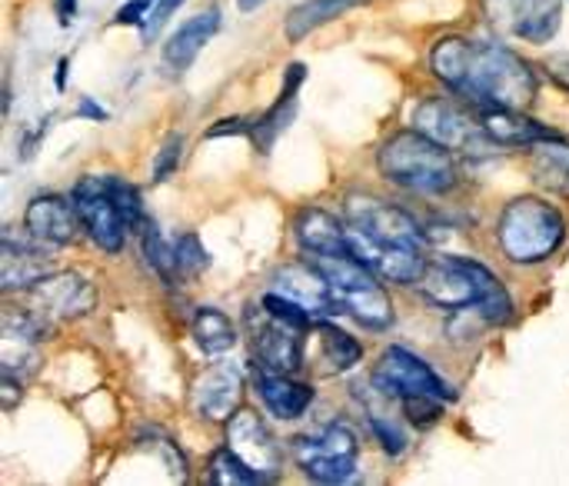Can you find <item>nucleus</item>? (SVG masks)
Wrapping results in <instances>:
<instances>
[{
  "instance_id": "1",
  "label": "nucleus",
  "mask_w": 569,
  "mask_h": 486,
  "mask_svg": "<svg viewBox=\"0 0 569 486\" xmlns=\"http://www.w3.org/2000/svg\"><path fill=\"white\" fill-rule=\"evenodd\" d=\"M430 70L450 93L477 110H527L537 100L533 67L503 43L443 37L430 50Z\"/></svg>"
},
{
  "instance_id": "2",
  "label": "nucleus",
  "mask_w": 569,
  "mask_h": 486,
  "mask_svg": "<svg viewBox=\"0 0 569 486\" xmlns=\"http://www.w3.org/2000/svg\"><path fill=\"white\" fill-rule=\"evenodd\" d=\"M377 163H380V173L393 187L420 194V197H440V194L453 190V184H457L453 150H447L443 143H437L433 137H427L417 127L393 133L380 147Z\"/></svg>"
},
{
  "instance_id": "3",
  "label": "nucleus",
  "mask_w": 569,
  "mask_h": 486,
  "mask_svg": "<svg viewBox=\"0 0 569 486\" xmlns=\"http://www.w3.org/2000/svg\"><path fill=\"white\" fill-rule=\"evenodd\" d=\"M563 237H567L563 214L540 197H520V200L507 204V210L500 214V224H497V244H500L503 257L520 267L543 264L547 257H553L560 250Z\"/></svg>"
},
{
  "instance_id": "4",
  "label": "nucleus",
  "mask_w": 569,
  "mask_h": 486,
  "mask_svg": "<svg viewBox=\"0 0 569 486\" xmlns=\"http://www.w3.org/2000/svg\"><path fill=\"white\" fill-rule=\"evenodd\" d=\"M337 290L343 314H350L367 330H387L393 324V300L383 280L353 254L343 257H310Z\"/></svg>"
},
{
  "instance_id": "5",
  "label": "nucleus",
  "mask_w": 569,
  "mask_h": 486,
  "mask_svg": "<svg viewBox=\"0 0 569 486\" xmlns=\"http://www.w3.org/2000/svg\"><path fill=\"white\" fill-rule=\"evenodd\" d=\"M413 127L423 130L427 137H433L437 143H443L453 153H467V157H487L493 150H500V143L487 133L483 120L477 110L463 107L460 100L450 97H430L413 110Z\"/></svg>"
},
{
  "instance_id": "6",
  "label": "nucleus",
  "mask_w": 569,
  "mask_h": 486,
  "mask_svg": "<svg viewBox=\"0 0 569 486\" xmlns=\"http://www.w3.org/2000/svg\"><path fill=\"white\" fill-rule=\"evenodd\" d=\"M357 434L333 420L293 440V457L313 484H350L357 477Z\"/></svg>"
},
{
  "instance_id": "7",
  "label": "nucleus",
  "mask_w": 569,
  "mask_h": 486,
  "mask_svg": "<svg viewBox=\"0 0 569 486\" xmlns=\"http://www.w3.org/2000/svg\"><path fill=\"white\" fill-rule=\"evenodd\" d=\"M93 307H97V290L87 277L73 270H53L50 277H43L37 287L27 290L23 310H30L47 327H57L93 314Z\"/></svg>"
},
{
  "instance_id": "8",
  "label": "nucleus",
  "mask_w": 569,
  "mask_h": 486,
  "mask_svg": "<svg viewBox=\"0 0 569 486\" xmlns=\"http://www.w3.org/2000/svg\"><path fill=\"white\" fill-rule=\"evenodd\" d=\"M73 204H77V214H80L87 237L103 254H120L130 227L117 207V197L110 190V177H80L73 187Z\"/></svg>"
},
{
  "instance_id": "9",
  "label": "nucleus",
  "mask_w": 569,
  "mask_h": 486,
  "mask_svg": "<svg viewBox=\"0 0 569 486\" xmlns=\"http://www.w3.org/2000/svg\"><path fill=\"white\" fill-rule=\"evenodd\" d=\"M373 387L390 400H403L410 394H430L440 400H453V390L447 387V380L423 357H417L407 347L383 350V357L373 367Z\"/></svg>"
},
{
  "instance_id": "10",
  "label": "nucleus",
  "mask_w": 569,
  "mask_h": 486,
  "mask_svg": "<svg viewBox=\"0 0 569 486\" xmlns=\"http://www.w3.org/2000/svg\"><path fill=\"white\" fill-rule=\"evenodd\" d=\"M483 17L507 37L550 43L563 23V0H480Z\"/></svg>"
},
{
  "instance_id": "11",
  "label": "nucleus",
  "mask_w": 569,
  "mask_h": 486,
  "mask_svg": "<svg viewBox=\"0 0 569 486\" xmlns=\"http://www.w3.org/2000/svg\"><path fill=\"white\" fill-rule=\"evenodd\" d=\"M247 334L260 367L293 374L303 364V327L270 314L267 307L247 310Z\"/></svg>"
},
{
  "instance_id": "12",
  "label": "nucleus",
  "mask_w": 569,
  "mask_h": 486,
  "mask_svg": "<svg viewBox=\"0 0 569 486\" xmlns=\"http://www.w3.org/2000/svg\"><path fill=\"white\" fill-rule=\"evenodd\" d=\"M347 237H350V254L357 260H363L383 284H420V277L427 270V257L420 247L380 240L350 224H347Z\"/></svg>"
},
{
  "instance_id": "13",
  "label": "nucleus",
  "mask_w": 569,
  "mask_h": 486,
  "mask_svg": "<svg viewBox=\"0 0 569 486\" xmlns=\"http://www.w3.org/2000/svg\"><path fill=\"white\" fill-rule=\"evenodd\" d=\"M53 327L37 320L30 310H7L0 317V370L20 380L40 370V340H47Z\"/></svg>"
},
{
  "instance_id": "14",
  "label": "nucleus",
  "mask_w": 569,
  "mask_h": 486,
  "mask_svg": "<svg viewBox=\"0 0 569 486\" xmlns=\"http://www.w3.org/2000/svg\"><path fill=\"white\" fill-rule=\"evenodd\" d=\"M347 224L370 234V237H380V240L423 247L420 224L407 210H400L397 204H387V200L370 197V194H350L347 197Z\"/></svg>"
},
{
  "instance_id": "15",
  "label": "nucleus",
  "mask_w": 569,
  "mask_h": 486,
  "mask_svg": "<svg viewBox=\"0 0 569 486\" xmlns=\"http://www.w3.org/2000/svg\"><path fill=\"white\" fill-rule=\"evenodd\" d=\"M420 290L443 310L477 307V270L470 257H433L420 277Z\"/></svg>"
},
{
  "instance_id": "16",
  "label": "nucleus",
  "mask_w": 569,
  "mask_h": 486,
  "mask_svg": "<svg viewBox=\"0 0 569 486\" xmlns=\"http://www.w3.org/2000/svg\"><path fill=\"white\" fill-rule=\"evenodd\" d=\"M243 367L233 364V360H220V364H210L197 384H193V410L210 420V424H227L237 410H240V400H243Z\"/></svg>"
},
{
  "instance_id": "17",
  "label": "nucleus",
  "mask_w": 569,
  "mask_h": 486,
  "mask_svg": "<svg viewBox=\"0 0 569 486\" xmlns=\"http://www.w3.org/2000/svg\"><path fill=\"white\" fill-rule=\"evenodd\" d=\"M227 447L250 464L263 480H277L280 467H283V454L280 444L273 440V434L263 427V420L250 410H237L227 420Z\"/></svg>"
},
{
  "instance_id": "18",
  "label": "nucleus",
  "mask_w": 569,
  "mask_h": 486,
  "mask_svg": "<svg viewBox=\"0 0 569 486\" xmlns=\"http://www.w3.org/2000/svg\"><path fill=\"white\" fill-rule=\"evenodd\" d=\"M273 290H280L283 297L297 300L313 317H337V314H343L333 284L327 280V274L313 260L310 264L307 260H297V264L280 267L273 274Z\"/></svg>"
},
{
  "instance_id": "19",
  "label": "nucleus",
  "mask_w": 569,
  "mask_h": 486,
  "mask_svg": "<svg viewBox=\"0 0 569 486\" xmlns=\"http://www.w3.org/2000/svg\"><path fill=\"white\" fill-rule=\"evenodd\" d=\"M80 214H77V204L73 197H60V194H40L27 204L23 210V230L47 244V247H67L77 240L80 234Z\"/></svg>"
},
{
  "instance_id": "20",
  "label": "nucleus",
  "mask_w": 569,
  "mask_h": 486,
  "mask_svg": "<svg viewBox=\"0 0 569 486\" xmlns=\"http://www.w3.org/2000/svg\"><path fill=\"white\" fill-rule=\"evenodd\" d=\"M57 267H53V257L47 254V244L33 240L30 234L23 240H17L13 234L3 237V247H0V287L10 294V290H30L37 287L43 277H50Z\"/></svg>"
},
{
  "instance_id": "21",
  "label": "nucleus",
  "mask_w": 569,
  "mask_h": 486,
  "mask_svg": "<svg viewBox=\"0 0 569 486\" xmlns=\"http://www.w3.org/2000/svg\"><path fill=\"white\" fill-rule=\"evenodd\" d=\"M293 237L300 244L303 254L310 257H343L350 254V237H347V227L320 210V207H303L293 220Z\"/></svg>"
},
{
  "instance_id": "22",
  "label": "nucleus",
  "mask_w": 569,
  "mask_h": 486,
  "mask_svg": "<svg viewBox=\"0 0 569 486\" xmlns=\"http://www.w3.org/2000/svg\"><path fill=\"white\" fill-rule=\"evenodd\" d=\"M220 23H223V17H220L217 7H207V10L193 13V17H190L187 23H180V27L170 33V40L163 43V60H167L173 70H187V67L200 57V50L220 33Z\"/></svg>"
},
{
  "instance_id": "23",
  "label": "nucleus",
  "mask_w": 569,
  "mask_h": 486,
  "mask_svg": "<svg viewBox=\"0 0 569 486\" xmlns=\"http://www.w3.org/2000/svg\"><path fill=\"white\" fill-rule=\"evenodd\" d=\"M257 394L277 420H297L313 404V390L307 384L293 380L290 374L267 370V367H260V374H257Z\"/></svg>"
},
{
  "instance_id": "24",
  "label": "nucleus",
  "mask_w": 569,
  "mask_h": 486,
  "mask_svg": "<svg viewBox=\"0 0 569 486\" xmlns=\"http://www.w3.org/2000/svg\"><path fill=\"white\" fill-rule=\"evenodd\" d=\"M303 80H307V67H303V63H290L277 103L257 120V127H253V133H250L260 153H270V147L277 143V137L293 123V117H297V90H300Z\"/></svg>"
},
{
  "instance_id": "25",
  "label": "nucleus",
  "mask_w": 569,
  "mask_h": 486,
  "mask_svg": "<svg viewBox=\"0 0 569 486\" xmlns=\"http://www.w3.org/2000/svg\"><path fill=\"white\" fill-rule=\"evenodd\" d=\"M530 177L547 194L569 200V140H563L560 133L537 140L530 147Z\"/></svg>"
},
{
  "instance_id": "26",
  "label": "nucleus",
  "mask_w": 569,
  "mask_h": 486,
  "mask_svg": "<svg viewBox=\"0 0 569 486\" xmlns=\"http://www.w3.org/2000/svg\"><path fill=\"white\" fill-rule=\"evenodd\" d=\"M477 110V107H473ZM487 133L500 143V147H533L537 140L557 137L553 130H547L543 123L530 120L523 110H510V107H493V110H477Z\"/></svg>"
},
{
  "instance_id": "27",
  "label": "nucleus",
  "mask_w": 569,
  "mask_h": 486,
  "mask_svg": "<svg viewBox=\"0 0 569 486\" xmlns=\"http://www.w3.org/2000/svg\"><path fill=\"white\" fill-rule=\"evenodd\" d=\"M367 0H303L297 3L290 13H287V23H283V33L290 43H300L303 37H310L317 27L323 23H333L337 17H343L347 10L360 7Z\"/></svg>"
},
{
  "instance_id": "28",
  "label": "nucleus",
  "mask_w": 569,
  "mask_h": 486,
  "mask_svg": "<svg viewBox=\"0 0 569 486\" xmlns=\"http://www.w3.org/2000/svg\"><path fill=\"white\" fill-rule=\"evenodd\" d=\"M193 340L207 357H223L237 347V327L233 320L217 310V307H197L193 320H190Z\"/></svg>"
},
{
  "instance_id": "29",
  "label": "nucleus",
  "mask_w": 569,
  "mask_h": 486,
  "mask_svg": "<svg viewBox=\"0 0 569 486\" xmlns=\"http://www.w3.org/2000/svg\"><path fill=\"white\" fill-rule=\"evenodd\" d=\"M473 270H477V314L493 327L507 324L513 317V297L507 294V287L497 280V274L487 264L473 260Z\"/></svg>"
},
{
  "instance_id": "30",
  "label": "nucleus",
  "mask_w": 569,
  "mask_h": 486,
  "mask_svg": "<svg viewBox=\"0 0 569 486\" xmlns=\"http://www.w3.org/2000/svg\"><path fill=\"white\" fill-rule=\"evenodd\" d=\"M320 350L333 374H347L363 360V347L350 334H343L340 327H333L327 320H320Z\"/></svg>"
},
{
  "instance_id": "31",
  "label": "nucleus",
  "mask_w": 569,
  "mask_h": 486,
  "mask_svg": "<svg viewBox=\"0 0 569 486\" xmlns=\"http://www.w3.org/2000/svg\"><path fill=\"white\" fill-rule=\"evenodd\" d=\"M140 237H143V257H147V264H150V270L157 274V277H163L167 284H173L177 277H180V270H177V250H173V244H167V237L150 224V220H143V230H140Z\"/></svg>"
},
{
  "instance_id": "32",
  "label": "nucleus",
  "mask_w": 569,
  "mask_h": 486,
  "mask_svg": "<svg viewBox=\"0 0 569 486\" xmlns=\"http://www.w3.org/2000/svg\"><path fill=\"white\" fill-rule=\"evenodd\" d=\"M210 484L217 486H260L267 484L250 464H243L230 447L217 450L210 457Z\"/></svg>"
},
{
  "instance_id": "33",
  "label": "nucleus",
  "mask_w": 569,
  "mask_h": 486,
  "mask_svg": "<svg viewBox=\"0 0 569 486\" xmlns=\"http://www.w3.org/2000/svg\"><path fill=\"white\" fill-rule=\"evenodd\" d=\"M443 404H447V400L430 397V394H410V397H403V400H400V407H403V420H407L410 427H417V430H427V427L440 424V417H443Z\"/></svg>"
},
{
  "instance_id": "34",
  "label": "nucleus",
  "mask_w": 569,
  "mask_h": 486,
  "mask_svg": "<svg viewBox=\"0 0 569 486\" xmlns=\"http://www.w3.org/2000/svg\"><path fill=\"white\" fill-rule=\"evenodd\" d=\"M173 250H177V270H180V277H197V274H203L210 267V257H207V250H203V244H200L197 234L177 237Z\"/></svg>"
},
{
  "instance_id": "35",
  "label": "nucleus",
  "mask_w": 569,
  "mask_h": 486,
  "mask_svg": "<svg viewBox=\"0 0 569 486\" xmlns=\"http://www.w3.org/2000/svg\"><path fill=\"white\" fill-rule=\"evenodd\" d=\"M110 190L117 197V207L127 220V227H140L143 224V204H140V190L133 184H127L123 177H110Z\"/></svg>"
},
{
  "instance_id": "36",
  "label": "nucleus",
  "mask_w": 569,
  "mask_h": 486,
  "mask_svg": "<svg viewBox=\"0 0 569 486\" xmlns=\"http://www.w3.org/2000/svg\"><path fill=\"white\" fill-rule=\"evenodd\" d=\"M260 307H267L270 314H277V317H283V320H290V324H297V327H303V330H310V324H313V314H310L307 307H300L297 300L283 297L280 290L263 294Z\"/></svg>"
},
{
  "instance_id": "37",
  "label": "nucleus",
  "mask_w": 569,
  "mask_h": 486,
  "mask_svg": "<svg viewBox=\"0 0 569 486\" xmlns=\"http://www.w3.org/2000/svg\"><path fill=\"white\" fill-rule=\"evenodd\" d=\"M370 430H373V437L380 440V447H383L390 457H403V454H407L410 440H407V434H403L400 420H390V417H370Z\"/></svg>"
},
{
  "instance_id": "38",
  "label": "nucleus",
  "mask_w": 569,
  "mask_h": 486,
  "mask_svg": "<svg viewBox=\"0 0 569 486\" xmlns=\"http://www.w3.org/2000/svg\"><path fill=\"white\" fill-rule=\"evenodd\" d=\"M183 147H187V140L180 137V133H170L163 143H160V150H157V157H153V170H150V177L160 184V180H167L173 170H177V163H180V157H183Z\"/></svg>"
},
{
  "instance_id": "39",
  "label": "nucleus",
  "mask_w": 569,
  "mask_h": 486,
  "mask_svg": "<svg viewBox=\"0 0 569 486\" xmlns=\"http://www.w3.org/2000/svg\"><path fill=\"white\" fill-rule=\"evenodd\" d=\"M180 3H183V0H157V3H153V10H150V17L143 20V37H147V40H153V37L160 33V27H163L177 10H180Z\"/></svg>"
},
{
  "instance_id": "40",
  "label": "nucleus",
  "mask_w": 569,
  "mask_h": 486,
  "mask_svg": "<svg viewBox=\"0 0 569 486\" xmlns=\"http://www.w3.org/2000/svg\"><path fill=\"white\" fill-rule=\"evenodd\" d=\"M153 3H157V0H127V3L117 10V17H113V20H117L120 27H130V23L143 27V20L150 17Z\"/></svg>"
},
{
  "instance_id": "41",
  "label": "nucleus",
  "mask_w": 569,
  "mask_h": 486,
  "mask_svg": "<svg viewBox=\"0 0 569 486\" xmlns=\"http://www.w3.org/2000/svg\"><path fill=\"white\" fill-rule=\"evenodd\" d=\"M20 377H13V374H3L0 370V407L3 410H13L17 404H20V397H23V390H20Z\"/></svg>"
},
{
  "instance_id": "42",
  "label": "nucleus",
  "mask_w": 569,
  "mask_h": 486,
  "mask_svg": "<svg viewBox=\"0 0 569 486\" xmlns=\"http://www.w3.org/2000/svg\"><path fill=\"white\" fill-rule=\"evenodd\" d=\"M253 120H247V117H230V120H220V123H213L210 130H207V137L213 140V137H227V133H253Z\"/></svg>"
},
{
  "instance_id": "43",
  "label": "nucleus",
  "mask_w": 569,
  "mask_h": 486,
  "mask_svg": "<svg viewBox=\"0 0 569 486\" xmlns=\"http://www.w3.org/2000/svg\"><path fill=\"white\" fill-rule=\"evenodd\" d=\"M543 70L553 77V83H560L563 90L569 93V53H557L543 63Z\"/></svg>"
},
{
  "instance_id": "44",
  "label": "nucleus",
  "mask_w": 569,
  "mask_h": 486,
  "mask_svg": "<svg viewBox=\"0 0 569 486\" xmlns=\"http://www.w3.org/2000/svg\"><path fill=\"white\" fill-rule=\"evenodd\" d=\"M80 117H90V120H107V110H100L90 97H80V107H77Z\"/></svg>"
},
{
  "instance_id": "45",
  "label": "nucleus",
  "mask_w": 569,
  "mask_h": 486,
  "mask_svg": "<svg viewBox=\"0 0 569 486\" xmlns=\"http://www.w3.org/2000/svg\"><path fill=\"white\" fill-rule=\"evenodd\" d=\"M70 17H73V0H60V23L67 27Z\"/></svg>"
},
{
  "instance_id": "46",
  "label": "nucleus",
  "mask_w": 569,
  "mask_h": 486,
  "mask_svg": "<svg viewBox=\"0 0 569 486\" xmlns=\"http://www.w3.org/2000/svg\"><path fill=\"white\" fill-rule=\"evenodd\" d=\"M63 83H67V57H60V63H57V87L63 90Z\"/></svg>"
},
{
  "instance_id": "47",
  "label": "nucleus",
  "mask_w": 569,
  "mask_h": 486,
  "mask_svg": "<svg viewBox=\"0 0 569 486\" xmlns=\"http://www.w3.org/2000/svg\"><path fill=\"white\" fill-rule=\"evenodd\" d=\"M260 3H263V0H237V7H240L243 13H250V10H257Z\"/></svg>"
}]
</instances>
